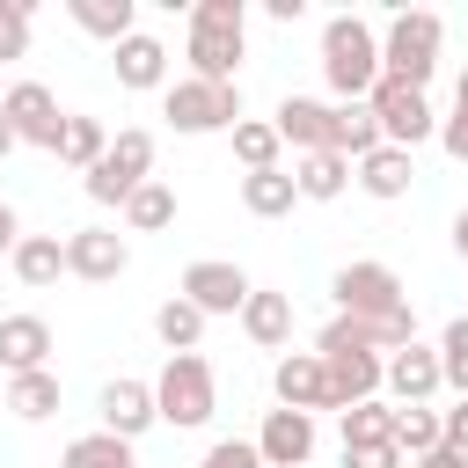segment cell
<instances>
[{
	"mask_svg": "<svg viewBox=\"0 0 468 468\" xmlns=\"http://www.w3.org/2000/svg\"><path fill=\"white\" fill-rule=\"evenodd\" d=\"M249 51V7L241 0H197L190 7V80H234Z\"/></svg>",
	"mask_w": 468,
	"mask_h": 468,
	"instance_id": "1",
	"label": "cell"
},
{
	"mask_svg": "<svg viewBox=\"0 0 468 468\" xmlns=\"http://www.w3.org/2000/svg\"><path fill=\"white\" fill-rule=\"evenodd\" d=\"M322 80L344 95V102H366L380 88V37L358 22V15H329L322 22Z\"/></svg>",
	"mask_w": 468,
	"mask_h": 468,
	"instance_id": "2",
	"label": "cell"
},
{
	"mask_svg": "<svg viewBox=\"0 0 468 468\" xmlns=\"http://www.w3.org/2000/svg\"><path fill=\"white\" fill-rule=\"evenodd\" d=\"M154 410H161V424H176V431H190V424H205V417L219 410V380H212L205 351H168V366H161V380H154Z\"/></svg>",
	"mask_w": 468,
	"mask_h": 468,
	"instance_id": "3",
	"label": "cell"
},
{
	"mask_svg": "<svg viewBox=\"0 0 468 468\" xmlns=\"http://www.w3.org/2000/svg\"><path fill=\"white\" fill-rule=\"evenodd\" d=\"M439 37H446V22H439L431 7L395 15V22H388V37H380V73H388V80H402V88H424V80H431V66H439Z\"/></svg>",
	"mask_w": 468,
	"mask_h": 468,
	"instance_id": "4",
	"label": "cell"
},
{
	"mask_svg": "<svg viewBox=\"0 0 468 468\" xmlns=\"http://www.w3.org/2000/svg\"><path fill=\"white\" fill-rule=\"evenodd\" d=\"M161 117L176 124V132H234L241 124V88L234 80H176V88H161Z\"/></svg>",
	"mask_w": 468,
	"mask_h": 468,
	"instance_id": "5",
	"label": "cell"
},
{
	"mask_svg": "<svg viewBox=\"0 0 468 468\" xmlns=\"http://www.w3.org/2000/svg\"><path fill=\"white\" fill-rule=\"evenodd\" d=\"M139 183H154V132L132 124V132H117L110 154L88 168V197H95V205H124Z\"/></svg>",
	"mask_w": 468,
	"mask_h": 468,
	"instance_id": "6",
	"label": "cell"
},
{
	"mask_svg": "<svg viewBox=\"0 0 468 468\" xmlns=\"http://www.w3.org/2000/svg\"><path fill=\"white\" fill-rule=\"evenodd\" d=\"M366 102H373V117H380V139H388V146H402V154H417V146L439 132V117H431L424 88H402V80H388V73H380V88H373Z\"/></svg>",
	"mask_w": 468,
	"mask_h": 468,
	"instance_id": "7",
	"label": "cell"
},
{
	"mask_svg": "<svg viewBox=\"0 0 468 468\" xmlns=\"http://www.w3.org/2000/svg\"><path fill=\"white\" fill-rule=\"evenodd\" d=\"M0 117L15 124V139H22V146H44V154H58V139H66V110H58V95H51L44 80H7V102H0Z\"/></svg>",
	"mask_w": 468,
	"mask_h": 468,
	"instance_id": "8",
	"label": "cell"
},
{
	"mask_svg": "<svg viewBox=\"0 0 468 468\" xmlns=\"http://www.w3.org/2000/svg\"><path fill=\"white\" fill-rule=\"evenodd\" d=\"M329 292H336V314H366V322L410 307V300H402V278H395L388 263H344Z\"/></svg>",
	"mask_w": 468,
	"mask_h": 468,
	"instance_id": "9",
	"label": "cell"
},
{
	"mask_svg": "<svg viewBox=\"0 0 468 468\" xmlns=\"http://www.w3.org/2000/svg\"><path fill=\"white\" fill-rule=\"evenodd\" d=\"M249 271L241 263H219V256H205V263H190L183 271V300L197 307V314H241L249 307Z\"/></svg>",
	"mask_w": 468,
	"mask_h": 468,
	"instance_id": "10",
	"label": "cell"
},
{
	"mask_svg": "<svg viewBox=\"0 0 468 468\" xmlns=\"http://www.w3.org/2000/svg\"><path fill=\"white\" fill-rule=\"evenodd\" d=\"M271 388H278V410H336V388H329V366H322V351H285L278 366H271Z\"/></svg>",
	"mask_w": 468,
	"mask_h": 468,
	"instance_id": "11",
	"label": "cell"
},
{
	"mask_svg": "<svg viewBox=\"0 0 468 468\" xmlns=\"http://www.w3.org/2000/svg\"><path fill=\"white\" fill-rule=\"evenodd\" d=\"M124 263H132V249H124L110 227H73V234H66V271H73V278L110 285V278H124Z\"/></svg>",
	"mask_w": 468,
	"mask_h": 468,
	"instance_id": "12",
	"label": "cell"
},
{
	"mask_svg": "<svg viewBox=\"0 0 468 468\" xmlns=\"http://www.w3.org/2000/svg\"><path fill=\"white\" fill-rule=\"evenodd\" d=\"M380 388H395L402 410H410V402H431V395L446 388L439 344H402V351H388V380H380Z\"/></svg>",
	"mask_w": 468,
	"mask_h": 468,
	"instance_id": "13",
	"label": "cell"
},
{
	"mask_svg": "<svg viewBox=\"0 0 468 468\" xmlns=\"http://www.w3.org/2000/svg\"><path fill=\"white\" fill-rule=\"evenodd\" d=\"M271 124H278V139L300 146V154H329V146H336V110L314 102V95H285Z\"/></svg>",
	"mask_w": 468,
	"mask_h": 468,
	"instance_id": "14",
	"label": "cell"
},
{
	"mask_svg": "<svg viewBox=\"0 0 468 468\" xmlns=\"http://www.w3.org/2000/svg\"><path fill=\"white\" fill-rule=\"evenodd\" d=\"M256 453H263V468H307V453H314V417H307V410H271L263 431H256Z\"/></svg>",
	"mask_w": 468,
	"mask_h": 468,
	"instance_id": "15",
	"label": "cell"
},
{
	"mask_svg": "<svg viewBox=\"0 0 468 468\" xmlns=\"http://www.w3.org/2000/svg\"><path fill=\"white\" fill-rule=\"evenodd\" d=\"M51 358V322L44 314H0V373H44Z\"/></svg>",
	"mask_w": 468,
	"mask_h": 468,
	"instance_id": "16",
	"label": "cell"
},
{
	"mask_svg": "<svg viewBox=\"0 0 468 468\" xmlns=\"http://www.w3.org/2000/svg\"><path fill=\"white\" fill-rule=\"evenodd\" d=\"M322 366H329L336 410H351V402H373V395H380V380H388V358H380V351H329Z\"/></svg>",
	"mask_w": 468,
	"mask_h": 468,
	"instance_id": "17",
	"label": "cell"
},
{
	"mask_svg": "<svg viewBox=\"0 0 468 468\" xmlns=\"http://www.w3.org/2000/svg\"><path fill=\"white\" fill-rule=\"evenodd\" d=\"M95 410H102V431H117V439H139V431L161 417V410H154V380H110Z\"/></svg>",
	"mask_w": 468,
	"mask_h": 468,
	"instance_id": "18",
	"label": "cell"
},
{
	"mask_svg": "<svg viewBox=\"0 0 468 468\" xmlns=\"http://www.w3.org/2000/svg\"><path fill=\"white\" fill-rule=\"evenodd\" d=\"M110 58H117V80H124V88H161V80H168V44L146 37V29H132Z\"/></svg>",
	"mask_w": 468,
	"mask_h": 468,
	"instance_id": "19",
	"label": "cell"
},
{
	"mask_svg": "<svg viewBox=\"0 0 468 468\" xmlns=\"http://www.w3.org/2000/svg\"><path fill=\"white\" fill-rule=\"evenodd\" d=\"M410 183H417V161H410L402 146H373V154L358 161V190L380 197V205H388V197H410Z\"/></svg>",
	"mask_w": 468,
	"mask_h": 468,
	"instance_id": "20",
	"label": "cell"
},
{
	"mask_svg": "<svg viewBox=\"0 0 468 468\" xmlns=\"http://www.w3.org/2000/svg\"><path fill=\"white\" fill-rule=\"evenodd\" d=\"M241 329H249V344H263V351H285L292 344V300L285 292H249V307H241Z\"/></svg>",
	"mask_w": 468,
	"mask_h": 468,
	"instance_id": "21",
	"label": "cell"
},
{
	"mask_svg": "<svg viewBox=\"0 0 468 468\" xmlns=\"http://www.w3.org/2000/svg\"><path fill=\"white\" fill-rule=\"evenodd\" d=\"M292 183H300V197H314V205H329V197H344V183H358L351 176V154H300L292 161Z\"/></svg>",
	"mask_w": 468,
	"mask_h": 468,
	"instance_id": "22",
	"label": "cell"
},
{
	"mask_svg": "<svg viewBox=\"0 0 468 468\" xmlns=\"http://www.w3.org/2000/svg\"><path fill=\"white\" fill-rule=\"evenodd\" d=\"M241 205H249L256 219H285V212L300 205V183H292V168H263V176H241Z\"/></svg>",
	"mask_w": 468,
	"mask_h": 468,
	"instance_id": "23",
	"label": "cell"
},
{
	"mask_svg": "<svg viewBox=\"0 0 468 468\" xmlns=\"http://www.w3.org/2000/svg\"><path fill=\"white\" fill-rule=\"evenodd\" d=\"M395 446H402L410 461L439 453V446H446V410H431V402H410V410H395Z\"/></svg>",
	"mask_w": 468,
	"mask_h": 468,
	"instance_id": "24",
	"label": "cell"
},
{
	"mask_svg": "<svg viewBox=\"0 0 468 468\" xmlns=\"http://www.w3.org/2000/svg\"><path fill=\"white\" fill-rule=\"evenodd\" d=\"M66 15H73L88 37H102V44L117 51V44L132 37V15H139V7H132V0H66Z\"/></svg>",
	"mask_w": 468,
	"mask_h": 468,
	"instance_id": "25",
	"label": "cell"
},
{
	"mask_svg": "<svg viewBox=\"0 0 468 468\" xmlns=\"http://www.w3.org/2000/svg\"><path fill=\"white\" fill-rule=\"evenodd\" d=\"M7 263H15L22 285H51V278L66 271V241H58V234H22V249H15Z\"/></svg>",
	"mask_w": 468,
	"mask_h": 468,
	"instance_id": "26",
	"label": "cell"
},
{
	"mask_svg": "<svg viewBox=\"0 0 468 468\" xmlns=\"http://www.w3.org/2000/svg\"><path fill=\"white\" fill-rule=\"evenodd\" d=\"M373 146H388V139H380V117H373V102H336V154L366 161Z\"/></svg>",
	"mask_w": 468,
	"mask_h": 468,
	"instance_id": "27",
	"label": "cell"
},
{
	"mask_svg": "<svg viewBox=\"0 0 468 468\" xmlns=\"http://www.w3.org/2000/svg\"><path fill=\"white\" fill-rule=\"evenodd\" d=\"M205 322H212V314H197V307H190L183 292L154 307V336H161L168 351H197V336H205Z\"/></svg>",
	"mask_w": 468,
	"mask_h": 468,
	"instance_id": "28",
	"label": "cell"
},
{
	"mask_svg": "<svg viewBox=\"0 0 468 468\" xmlns=\"http://www.w3.org/2000/svg\"><path fill=\"white\" fill-rule=\"evenodd\" d=\"M7 410L29 417V424H44V417L58 410V373H51V366H44V373H15V380H7Z\"/></svg>",
	"mask_w": 468,
	"mask_h": 468,
	"instance_id": "29",
	"label": "cell"
},
{
	"mask_svg": "<svg viewBox=\"0 0 468 468\" xmlns=\"http://www.w3.org/2000/svg\"><path fill=\"white\" fill-rule=\"evenodd\" d=\"M58 468H132V439H117V431H80V439L58 453Z\"/></svg>",
	"mask_w": 468,
	"mask_h": 468,
	"instance_id": "30",
	"label": "cell"
},
{
	"mask_svg": "<svg viewBox=\"0 0 468 468\" xmlns=\"http://www.w3.org/2000/svg\"><path fill=\"white\" fill-rule=\"evenodd\" d=\"M124 227H139V234L176 227V190H168V183H139V190L124 197Z\"/></svg>",
	"mask_w": 468,
	"mask_h": 468,
	"instance_id": "31",
	"label": "cell"
},
{
	"mask_svg": "<svg viewBox=\"0 0 468 468\" xmlns=\"http://www.w3.org/2000/svg\"><path fill=\"white\" fill-rule=\"evenodd\" d=\"M102 154H110V132H102L95 117H66V139H58V161L88 176V168H95Z\"/></svg>",
	"mask_w": 468,
	"mask_h": 468,
	"instance_id": "32",
	"label": "cell"
},
{
	"mask_svg": "<svg viewBox=\"0 0 468 468\" xmlns=\"http://www.w3.org/2000/svg\"><path fill=\"white\" fill-rule=\"evenodd\" d=\"M278 146H285V139H278V124H256V117H241V124H234V161H241L249 176L278 168Z\"/></svg>",
	"mask_w": 468,
	"mask_h": 468,
	"instance_id": "33",
	"label": "cell"
},
{
	"mask_svg": "<svg viewBox=\"0 0 468 468\" xmlns=\"http://www.w3.org/2000/svg\"><path fill=\"white\" fill-rule=\"evenodd\" d=\"M388 439H395V410H388L380 395L344 410V446H388Z\"/></svg>",
	"mask_w": 468,
	"mask_h": 468,
	"instance_id": "34",
	"label": "cell"
},
{
	"mask_svg": "<svg viewBox=\"0 0 468 468\" xmlns=\"http://www.w3.org/2000/svg\"><path fill=\"white\" fill-rule=\"evenodd\" d=\"M439 366H446V388L468 395V314L446 322V336H439Z\"/></svg>",
	"mask_w": 468,
	"mask_h": 468,
	"instance_id": "35",
	"label": "cell"
},
{
	"mask_svg": "<svg viewBox=\"0 0 468 468\" xmlns=\"http://www.w3.org/2000/svg\"><path fill=\"white\" fill-rule=\"evenodd\" d=\"M29 15H37L29 0H0V66L29 51Z\"/></svg>",
	"mask_w": 468,
	"mask_h": 468,
	"instance_id": "36",
	"label": "cell"
},
{
	"mask_svg": "<svg viewBox=\"0 0 468 468\" xmlns=\"http://www.w3.org/2000/svg\"><path fill=\"white\" fill-rule=\"evenodd\" d=\"M197 468H263V453H256V439H219Z\"/></svg>",
	"mask_w": 468,
	"mask_h": 468,
	"instance_id": "37",
	"label": "cell"
},
{
	"mask_svg": "<svg viewBox=\"0 0 468 468\" xmlns=\"http://www.w3.org/2000/svg\"><path fill=\"white\" fill-rule=\"evenodd\" d=\"M344 468H402V446H344Z\"/></svg>",
	"mask_w": 468,
	"mask_h": 468,
	"instance_id": "38",
	"label": "cell"
},
{
	"mask_svg": "<svg viewBox=\"0 0 468 468\" xmlns=\"http://www.w3.org/2000/svg\"><path fill=\"white\" fill-rule=\"evenodd\" d=\"M439 146H446L453 161H468V110H453V117H439Z\"/></svg>",
	"mask_w": 468,
	"mask_h": 468,
	"instance_id": "39",
	"label": "cell"
},
{
	"mask_svg": "<svg viewBox=\"0 0 468 468\" xmlns=\"http://www.w3.org/2000/svg\"><path fill=\"white\" fill-rule=\"evenodd\" d=\"M446 453H461V461H468V395L446 410Z\"/></svg>",
	"mask_w": 468,
	"mask_h": 468,
	"instance_id": "40",
	"label": "cell"
},
{
	"mask_svg": "<svg viewBox=\"0 0 468 468\" xmlns=\"http://www.w3.org/2000/svg\"><path fill=\"white\" fill-rule=\"evenodd\" d=\"M22 249V227H15V205H0V256Z\"/></svg>",
	"mask_w": 468,
	"mask_h": 468,
	"instance_id": "41",
	"label": "cell"
},
{
	"mask_svg": "<svg viewBox=\"0 0 468 468\" xmlns=\"http://www.w3.org/2000/svg\"><path fill=\"white\" fill-rule=\"evenodd\" d=\"M263 7H271V22H300L307 15V0H263Z\"/></svg>",
	"mask_w": 468,
	"mask_h": 468,
	"instance_id": "42",
	"label": "cell"
},
{
	"mask_svg": "<svg viewBox=\"0 0 468 468\" xmlns=\"http://www.w3.org/2000/svg\"><path fill=\"white\" fill-rule=\"evenodd\" d=\"M410 468H468V461H461V453H446V446H439V453H424V461H410Z\"/></svg>",
	"mask_w": 468,
	"mask_h": 468,
	"instance_id": "43",
	"label": "cell"
},
{
	"mask_svg": "<svg viewBox=\"0 0 468 468\" xmlns=\"http://www.w3.org/2000/svg\"><path fill=\"white\" fill-rule=\"evenodd\" d=\"M15 146H22V139H15V124H7V117H0V161H7V154H15Z\"/></svg>",
	"mask_w": 468,
	"mask_h": 468,
	"instance_id": "44",
	"label": "cell"
},
{
	"mask_svg": "<svg viewBox=\"0 0 468 468\" xmlns=\"http://www.w3.org/2000/svg\"><path fill=\"white\" fill-rule=\"evenodd\" d=\"M453 249H461V256H468V212H461V219H453Z\"/></svg>",
	"mask_w": 468,
	"mask_h": 468,
	"instance_id": "45",
	"label": "cell"
},
{
	"mask_svg": "<svg viewBox=\"0 0 468 468\" xmlns=\"http://www.w3.org/2000/svg\"><path fill=\"white\" fill-rule=\"evenodd\" d=\"M453 110H468V66H461V80H453Z\"/></svg>",
	"mask_w": 468,
	"mask_h": 468,
	"instance_id": "46",
	"label": "cell"
},
{
	"mask_svg": "<svg viewBox=\"0 0 468 468\" xmlns=\"http://www.w3.org/2000/svg\"><path fill=\"white\" fill-rule=\"evenodd\" d=\"M0 410H7V388H0Z\"/></svg>",
	"mask_w": 468,
	"mask_h": 468,
	"instance_id": "47",
	"label": "cell"
},
{
	"mask_svg": "<svg viewBox=\"0 0 468 468\" xmlns=\"http://www.w3.org/2000/svg\"><path fill=\"white\" fill-rule=\"evenodd\" d=\"M0 102H7V80H0Z\"/></svg>",
	"mask_w": 468,
	"mask_h": 468,
	"instance_id": "48",
	"label": "cell"
}]
</instances>
